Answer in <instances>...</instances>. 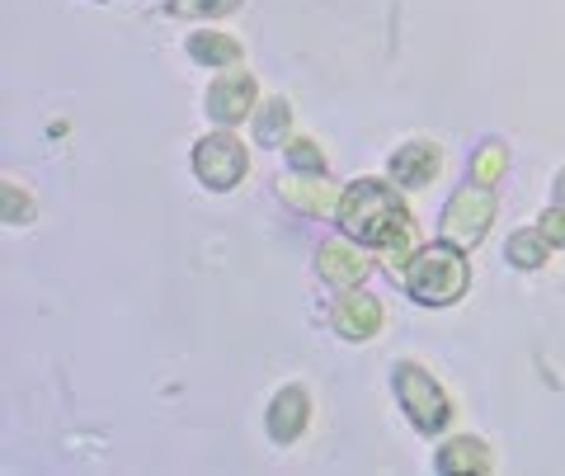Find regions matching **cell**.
I'll use <instances>...</instances> for the list:
<instances>
[{
    "mask_svg": "<svg viewBox=\"0 0 565 476\" xmlns=\"http://www.w3.org/2000/svg\"><path fill=\"white\" fill-rule=\"evenodd\" d=\"M504 166H509V151L500 147V142H486L481 147V156L471 161V180H481V184H494L504 174Z\"/></svg>",
    "mask_w": 565,
    "mask_h": 476,
    "instance_id": "16",
    "label": "cell"
},
{
    "mask_svg": "<svg viewBox=\"0 0 565 476\" xmlns=\"http://www.w3.org/2000/svg\"><path fill=\"white\" fill-rule=\"evenodd\" d=\"M537 226H542V236L552 241V245H565V208H561V203H556V208H546Z\"/></svg>",
    "mask_w": 565,
    "mask_h": 476,
    "instance_id": "18",
    "label": "cell"
},
{
    "mask_svg": "<svg viewBox=\"0 0 565 476\" xmlns=\"http://www.w3.org/2000/svg\"><path fill=\"white\" fill-rule=\"evenodd\" d=\"M334 222L349 241L367 251H396V260L411 241V213L396 199V189H386L382 180H353L334 203Z\"/></svg>",
    "mask_w": 565,
    "mask_h": 476,
    "instance_id": "1",
    "label": "cell"
},
{
    "mask_svg": "<svg viewBox=\"0 0 565 476\" xmlns=\"http://www.w3.org/2000/svg\"><path fill=\"white\" fill-rule=\"evenodd\" d=\"M330 326L340 330L344 340H373L382 330V303L359 288H340V297H334V307H330Z\"/></svg>",
    "mask_w": 565,
    "mask_h": 476,
    "instance_id": "7",
    "label": "cell"
},
{
    "mask_svg": "<svg viewBox=\"0 0 565 476\" xmlns=\"http://www.w3.org/2000/svg\"><path fill=\"white\" fill-rule=\"evenodd\" d=\"M392 378H396V401H401V411L411 415V425L419 434H438L452 420V405L444 396V387H438L429 373H424L419 363H396L392 368Z\"/></svg>",
    "mask_w": 565,
    "mask_h": 476,
    "instance_id": "4",
    "label": "cell"
},
{
    "mask_svg": "<svg viewBox=\"0 0 565 476\" xmlns=\"http://www.w3.org/2000/svg\"><path fill=\"white\" fill-rule=\"evenodd\" d=\"M438 472H448V476H467V472H490V453H486V444L481 438H471V434H462V438H452V444L438 453Z\"/></svg>",
    "mask_w": 565,
    "mask_h": 476,
    "instance_id": "11",
    "label": "cell"
},
{
    "mask_svg": "<svg viewBox=\"0 0 565 476\" xmlns=\"http://www.w3.org/2000/svg\"><path fill=\"white\" fill-rule=\"evenodd\" d=\"M434 174H438V147H429V142H405L392 156V180L401 189H424Z\"/></svg>",
    "mask_w": 565,
    "mask_h": 476,
    "instance_id": "10",
    "label": "cell"
},
{
    "mask_svg": "<svg viewBox=\"0 0 565 476\" xmlns=\"http://www.w3.org/2000/svg\"><path fill=\"white\" fill-rule=\"evenodd\" d=\"M509 264H519V269H542L546 255H552V241L542 236V226H523V232L509 236Z\"/></svg>",
    "mask_w": 565,
    "mask_h": 476,
    "instance_id": "13",
    "label": "cell"
},
{
    "mask_svg": "<svg viewBox=\"0 0 565 476\" xmlns=\"http://www.w3.org/2000/svg\"><path fill=\"white\" fill-rule=\"evenodd\" d=\"M288 166L297 174H326V156L316 142H307V137H297V142H288Z\"/></svg>",
    "mask_w": 565,
    "mask_h": 476,
    "instance_id": "17",
    "label": "cell"
},
{
    "mask_svg": "<svg viewBox=\"0 0 565 476\" xmlns=\"http://www.w3.org/2000/svg\"><path fill=\"white\" fill-rule=\"evenodd\" d=\"M245 170H250V156H245V147L226 128L193 142V174H199L207 189H217V193L236 189L245 180Z\"/></svg>",
    "mask_w": 565,
    "mask_h": 476,
    "instance_id": "5",
    "label": "cell"
},
{
    "mask_svg": "<svg viewBox=\"0 0 565 476\" xmlns=\"http://www.w3.org/2000/svg\"><path fill=\"white\" fill-rule=\"evenodd\" d=\"M307 420H311V401H307L302 387H282V392L269 401V438L274 444H292V438L307 430Z\"/></svg>",
    "mask_w": 565,
    "mask_h": 476,
    "instance_id": "9",
    "label": "cell"
},
{
    "mask_svg": "<svg viewBox=\"0 0 565 476\" xmlns=\"http://www.w3.org/2000/svg\"><path fill=\"white\" fill-rule=\"evenodd\" d=\"M189 57L203 62V66H236L241 62V43L232 39V33L199 29V33H189Z\"/></svg>",
    "mask_w": 565,
    "mask_h": 476,
    "instance_id": "12",
    "label": "cell"
},
{
    "mask_svg": "<svg viewBox=\"0 0 565 476\" xmlns=\"http://www.w3.org/2000/svg\"><path fill=\"white\" fill-rule=\"evenodd\" d=\"M14 218H29V203H24V193L14 199V184H6V222H14Z\"/></svg>",
    "mask_w": 565,
    "mask_h": 476,
    "instance_id": "19",
    "label": "cell"
},
{
    "mask_svg": "<svg viewBox=\"0 0 565 476\" xmlns=\"http://www.w3.org/2000/svg\"><path fill=\"white\" fill-rule=\"evenodd\" d=\"M255 99H259V85L250 72L217 76L207 85V118L222 123V128H236V123L255 118Z\"/></svg>",
    "mask_w": 565,
    "mask_h": 476,
    "instance_id": "6",
    "label": "cell"
},
{
    "mask_svg": "<svg viewBox=\"0 0 565 476\" xmlns=\"http://www.w3.org/2000/svg\"><path fill=\"white\" fill-rule=\"evenodd\" d=\"M471 284V264L467 251L452 241H434L405 260V293L424 307H452L462 303V293Z\"/></svg>",
    "mask_w": 565,
    "mask_h": 476,
    "instance_id": "2",
    "label": "cell"
},
{
    "mask_svg": "<svg viewBox=\"0 0 565 476\" xmlns=\"http://www.w3.org/2000/svg\"><path fill=\"white\" fill-rule=\"evenodd\" d=\"M316 264H321V278L334 288H353V284H363V274H367V260L359 251V241H326L321 251H316Z\"/></svg>",
    "mask_w": 565,
    "mask_h": 476,
    "instance_id": "8",
    "label": "cell"
},
{
    "mask_svg": "<svg viewBox=\"0 0 565 476\" xmlns=\"http://www.w3.org/2000/svg\"><path fill=\"white\" fill-rule=\"evenodd\" d=\"M241 0H166V14L174 20H217V14H232Z\"/></svg>",
    "mask_w": 565,
    "mask_h": 476,
    "instance_id": "15",
    "label": "cell"
},
{
    "mask_svg": "<svg viewBox=\"0 0 565 476\" xmlns=\"http://www.w3.org/2000/svg\"><path fill=\"white\" fill-rule=\"evenodd\" d=\"M490 222H494V184L467 180V184L448 199L444 222H438V236L452 241V245H462V251H471V245L486 241Z\"/></svg>",
    "mask_w": 565,
    "mask_h": 476,
    "instance_id": "3",
    "label": "cell"
},
{
    "mask_svg": "<svg viewBox=\"0 0 565 476\" xmlns=\"http://www.w3.org/2000/svg\"><path fill=\"white\" fill-rule=\"evenodd\" d=\"M556 203H561V208H565V170H561V174H556Z\"/></svg>",
    "mask_w": 565,
    "mask_h": 476,
    "instance_id": "20",
    "label": "cell"
},
{
    "mask_svg": "<svg viewBox=\"0 0 565 476\" xmlns=\"http://www.w3.org/2000/svg\"><path fill=\"white\" fill-rule=\"evenodd\" d=\"M250 123H255V142L278 147L282 137H288V128H292V109H288L282 99H264Z\"/></svg>",
    "mask_w": 565,
    "mask_h": 476,
    "instance_id": "14",
    "label": "cell"
}]
</instances>
